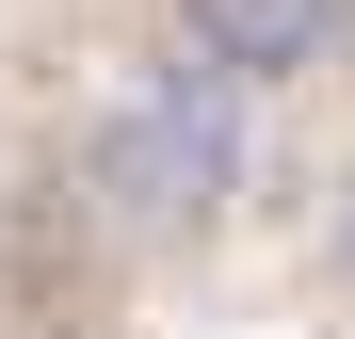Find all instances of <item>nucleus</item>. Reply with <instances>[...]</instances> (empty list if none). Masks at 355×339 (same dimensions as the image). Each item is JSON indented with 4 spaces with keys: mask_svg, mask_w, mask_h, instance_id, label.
<instances>
[{
    "mask_svg": "<svg viewBox=\"0 0 355 339\" xmlns=\"http://www.w3.org/2000/svg\"><path fill=\"white\" fill-rule=\"evenodd\" d=\"M339 275H355V178H339Z\"/></svg>",
    "mask_w": 355,
    "mask_h": 339,
    "instance_id": "obj_3",
    "label": "nucleus"
},
{
    "mask_svg": "<svg viewBox=\"0 0 355 339\" xmlns=\"http://www.w3.org/2000/svg\"><path fill=\"white\" fill-rule=\"evenodd\" d=\"M339 33H355V0H178V49H194L210 81H243V97L307 81Z\"/></svg>",
    "mask_w": 355,
    "mask_h": 339,
    "instance_id": "obj_2",
    "label": "nucleus"
},
{
    "mask_svg": "<svg viewBox=\"0 0 355 339\" xmlns=\"http://www.w3.org/2000/svg\"><path fill=\"white\" fill-rule=\"evenodd\" d=\"M226 194H243V81H210L194 49H178V65H146L97 113V210L130 226V243H210Z\"/></svg>",
    "mask_w": 355,
    "mask_h": 339,
    "instance_id": "obj_1",
    "label": "nucleus"
}]
</instances>
